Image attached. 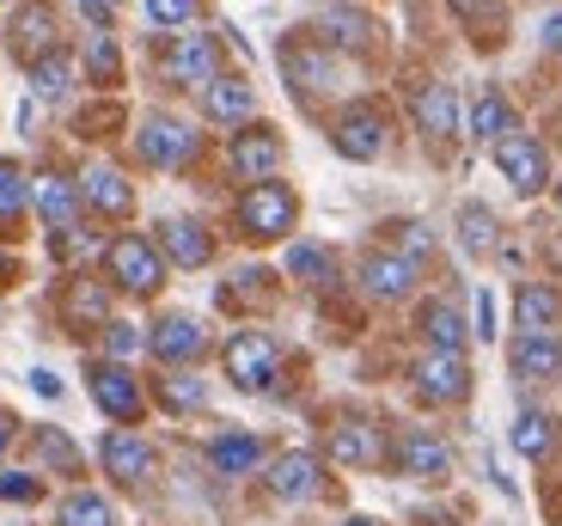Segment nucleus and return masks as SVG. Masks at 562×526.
I'll return each instance as SVG.
<instances>
[{
    "label": "nucleus",
    "instance_id": "nucleus-48",
    "mask_svg": "<svg viewBox=\"0 0 562 526\" xmlns=\"http://www.w3.org/2000/svg\"><path fill=\"white\" fill-rule=\"evenodd\" d=\"M544 43L562 56V13H550V19H544Z\"/></svg>",
    "mask_w": 562,
    "mask_h": 526
},
{
    "label": "nucleus",
    "instance_id": "nucleus-20",
    "mask_svg": "<svg viewBox=\"0 0 562 526\" xmlns=\"http://www.w3.org/2000/svg\"><path fill=\"white\" fill-rule=\"evenodd\" d=\"M514 325L532 331V337H557L562 325V294L544 282H520V294H514Z\"/></svg>",
    "mask_w": 562,
    "mask_h": 526
},
{
    "label": "nucleus",
    "instance_id": "nucleus-16",
    "mask_svg": "<svg viewBox=\"0 0 562 526\" xmlns=\"http://www.w3.org/2000/svg\"><path fill=\"white\" fill-rule=\"evenodd\" d=\"M409 111H416V128H422V135H435V142H447V135H459V128H464L459 92H452L447 80H428L416 92V104H409Z\"/></svg>",
    "mask_w": 562,
    "mask_h": 526
},
{
    "label": "nucleus",
    "instance_id": "nucleus-32",
    "mask_svg": "<svg viewBox=\"0 0 562 526\" xmlns=\"http://www.w3.org/2000/svg\"><path fill=\"white\" fill-rule=\"evenodd\" d=\"M318 25H324V37L337 43V49H367V43H373V19L355 13V7H330Z\"/></svg>",
    "mask_w": 562,
    "mask_h": 526
},
{
    "label": "nucleus",
    "instance_id": "nucleus-46",
    "mask_svg": "<svg viewBox=\"0 0 562 526\" xmlns=\"http://www.w3.org/2000/svg\"><path fill=\"white\" fill-rule=\"evenodd\" d=\"M31 392H43V399H61V380H56L49 368H37V373H31Z\"/></svg>",
    "mask_w": 562,
    "mask_h": 526
},
{
    "label": "nucleus",
    "instance_id": "nucleus-18",
    "mask_svg": "<svg viewBox=\"0 0 562 526\" xmlns=\"http://www.w3.org/2000/svg\"><path fill=\"white\" fill-rule=\"evenodd\" d=\"M507 368H514V380H557L562 373V343L520 331V337L507 343Z\"/></svg>",
    "mask_w": 562,
    "mask_h": 526
},
{
    "label": "nucleus",
    "instance_id": "nucleus-50",
    "mask_svg": "<svg viewBox=\"0 0 562 526\" xmlns=\"http://www.w3.org/2000/svg\"><path fill=\"white\" fill-rule=\"evenodd\" d=\"M342 526H380V521H367V514H355V521H342Z\"/></svg>",
    "mask_w": 562,
    "mask_h": 526
},
{
    "label": "nucleus",
    "instance_id": "nucleus-44",
    "mask_svg": "<svg viewBox=\"0 0 562 526\" xmlns=\"http://www.w3.org/2000/svg\"><path fill=\"white\" fill-rule=\"evenodd\" d=\"M104 349H111V356H135V349H140V331H135V325H111V331H104Z\"/></svg>",
    "mask_w": 562,
    "mask_h": 526
},
{
    "label": "nucleus",
    "instance_id": "nucleus-9",
    "mask_svg": "<svg viewBox=\"0 0 562 526\" xmlns=\"http://www.w3.org/2000/svg\"><path fill=\"white\" fill-rule=\"evenodd\" d=\"M7 43H13V56L31 61V68H37L43 56H56V7H49V0L19 7L13 25H7Z\"/></svg>",
    "mask_w": 562,
    "mask_h": 526
},
{
    "label": "nucleus",
    "instance_id": "nucleus-22",
    "mask_svg": "<svg viewBox=\"0 0 562 526\" xmlns=\"http://www.w3.org/2000/svg\"><path fill=\"white\" fill-rule=\"evenodd\" d=\"M202 111H209L214 123H245V116L257 111L251 80H239V74H221L214 86H202Z\"/></svg>",
    "mask_w": 562,
    "mask_h": 526
},
{
    "label": "nucleus",
    "instance_id": "nucleus-51",
    "mask_svg": "<svg viewBox=\"0 0 562 526\" xmlns=\"http://www.w3.org/2000/svg\"><path fill=\"white\" fill-rule=\"evenodd\" d=\"M7 270H13V264H7V257H0V276H7Z\"/></svg>",
    "mask_w": 562,
    "mask_h": 526
},
{
    "label": "nucleus",
    "instance_id": "nucleus-15",
    "mask_svg": "<svg viewBox=\"0 0 562 526\" xmlns=\"http://www.w3.org/2000/svg\"><path fill=\"white\" fill-rule=\"evenodd\" d=\"M233 171L251 178V184H269L281 171V135L276 128H239V142H233Z\"/></svg>",
    "mask_w": 562,
    "mask_h": 526
},
{
    "label": "nucleus",
    "instance_id": "nucleus-35",
    "mask_svg": "<svg viewBox=\"0 0 562 526\" xmlns=\"http://www.w3.org/2000/svg\"><path fill=\"white\" fill-rule=\"evenodd\" d=\"M68 86H74V68H68V56H43L37 68H31V92H37V99H49V104H61L68 99Z\"/></svg>",
    "mask_w": 562,
    "mask_h": 526
},
{
    "label": "nucleus",
    "instance_id": "nucleus-30",
    "mask_svg": "<svg viewBox=\"0 0 562 526\" xmlns=\"http://www.w3.org/2000/svg\"><path fill=\"white\" fill-rule=\"evenodd\" d=\"M56 526H116V508L99 490H68L56 502Z\"/></svg>",
    "mask_w": 562,
    "mask_h": 526
},
{
    "label": "nucleus",
    "instance_id": "nucleus-39",
    "mask_svg": "<svg viewBox=\"0 0 562 526\" xmlns=\"http://www.w3.org/2000/svg\"><path fill=\"white\" fill-rule=\"evenodd\" d=\"M288 270H294L300 282H330V251H324V245H294V251H288Z\"/></svg>",
    "mask_w": 562,
    "mask_h": 526
},
{
    "label": "nucleus",
    "instance_id": "nucleus-37",
    "mask_svg": "<svg viewBox=\"0 0 562 526\" xmlns=\"http://www.w3.org/2000/svg\"><path fill=\"white\" fill-rule=\"evenodd\" d=\"M19 214H25V171L13 159H0V227H13Z\"/></svg>",
    "mask_w": 562,
    "mask_h": 526
},
{
    "label": "nucleus",
    "instance_id": "nucleus-10",
    "mask_svg": "<svg viewBox=\"0 0 562 526\" xmlns=\"http://www.w3.org/2000/svg\"><path fill=\"white\" fill-rule=\"evenodd\" d=\"M495 166H502V178L520 190V197H538L544 178H550V159H544V147H538L532 135H507V142H495Z\"/></svg>",
    "mask_w": 562,
    "mask_h": 526
},
{
    "label": "nucleus",
    "instance_id": "nucleus-3",
    "mask_svg": "<svg viewBox=\"0 0 562 526\" xmlns=\"http://www.w3.org/2000/svg\"><path fill=\"white\" fill-rule=\"evenodd\" d=\"M294 214H300V202H294V190L288 184H251L239 197V227L251 233V239H281V233L294 227Z\"/></svg>",
    "mask_w": 562,
    "mask_h": 526
},
{
    "label": "nucleus",
    "instance_id": "nucleus-23",
    "mask_svg": "<svg viewBox=\"0 0 562 526\" xmlns=\"http://www.w3.org/2000/svg\"><path fill=\"white\" fill-rule=\"evenodd\" d=\"M37 214L49 221V233H68L80 221V184H68L61 171H43L37 178Z\"/></svg>",
    "mask_w": 562,
    "mask_h": 526
},
{
    "label": "nucleus",
    "instance_id": "nucleus-11",
    "mask_svg": "<svg viewBox=\"0 0 562 526\" xmlns=\"http://www.w3.org/2000/svg\"><path fill=\"white\" fill-rule=\"evenodd\" d=\"M330 142H337L342 159H380L385 154V116L373 104H349L330 128Z\"/></svg>",
    "mask_w": 562,
    "mask_h": 526
},
{
    "label": "nucleus",
    "instance_id": "nucleus-24",
    "mask_svg": "<svg viewBox=\"0 0 562 526\" xmlns=\"http://www.w3.org/2000/svg\"><path fill=\"white\" fill-rule=\"evenodd\" d=\"M209 466L221 471V478H245V471H263V441L257 435H214L209 441Z\"/></svg>",
    "mask_w": 562,
    "mask_h": 526
},
{
    "label": "nucleus",
    "instance_id": "nucleus-26",
    "mask_svg": "<svg viewBox=\"0 0 562 526\" xmlns=\"http://www.w3.org/2000/svg\"><path fill=\"white\" fill-rule=\"evenodd\" d=\"M464 128H471L477 142L495 147V142H507V135H514L520 123H514V104H507L502 92H483V99L471 104V116H464Z\"/></svg>",
    "mask_w": 562,
    "mask_h": 526
},
{
    "label": "nucleus",
    "instance_id": "nucleus-42",
    "mask_svg": "<svg viewBox=\"0 0 562 526\" xmlns=\"http://www.w3.org/2000/svg\"><path fill=\"white\" fill-rule=\"evenodd\" d=\"M428 227H422V221H397V257H409V264H422V257H428Z\"/></svg>",
    "mask_w": 562,
    "mask_h": 526
},
{
    "label": "nucleus",
    "instance_id": "nucleus-19",
    "mask_svg": "<svg viewBox=\"0 0 562 526\" xmlns=\"http://www.w3.org/2000/svg\"><path fill=\"white\" fill-rule=\"evenodd\" d=\"M380 454H385V441H380L373 423H337L330 428V459H337L342 471H373Z\"/></svg>",
    "mask_w": 562,
    "mask_h": 526
},
{
    "label": "nucleus",
    "instance_id": "nucleus-40",
    "mask_svg": "<svg viewBox=\"0 0 562 526\" xmlns=\"http://www.w3.org/2000/svg\"><path fill=\"white\" fill-rule=\"evenodd\" d=\"M196 0H147V19H154L159 31H178V25H196Z\"/></svg>",
    "mask_w": 562,
    "mask_h": 526
},
{
    "label": "nucleus",
    "instance_id": "nucleus-7",
    "mask_svg": "<svg viewBox=\"0 0 562 526\" xmlns=\"http://www.w3.org/2000/svg\"><path fill=\"white\" fill-rule=\"evenodd\" d=\"M196 142H202V135L190 123H178V116H147L140 135H135V147H140L147 166H183V159L196 154Z\"/></svg>",
    "mask_w": 562,
    "mask_h": 526
},
{
    "label": "nucleus",
    "instance_id": "nucleus-36",
    "mask_svg": "<svg viewBox=\"0 0 562 526\" xmlns=\"http://www.w3.org/2000/svg\"><path fill=\"white\" fill-rule=\"evenodd\" d=\"M37 459H43V466H56L61 478H74V471H80V447H74L61 428H37Z\"/></svg>",
    "mask_w": 562,
    "mask_h": 526
},
{
    "label": "nucleus",
    "instance_id": "nucleus-1",
    "mask_svg": "<svg viewBox=\"0 0 562 526\" xmlns=\"http://www.w3.org/2000/svg\"><path fill=\"white\" fill-rule=\"evenodd\" d=\"M281 373V343L269 331H239V337L226 343V380L239 385V392H269Z\"/></svg>",
    "mask_w": 562,
    "mask_h": 526
},
{
    "label": "nucleus",
    "instance_id": "nucleus-45",
    "mask_svg": "<svg viewBox=\"0 0 562 526\" xmlns=\"http://www.w3.org/2000/svg\"><path fill=\"white\" fill-rule=\"evenodd\" d=\"M116 7H123V0H80V13L92 19V25H99V31H104V25H111V19H116Z\"/></svg>",
    "mask_w": 562,
    "mask_h": 526
},
{
    "label": "nucleus",
    "instance_id": "nucleus-47",
    "mask_svg": "<svg viewBox=\"0 0 562 526\" xmlns=\"http://www.w3.org/2000/svg\"><path fill=\"white\" fill-rule=\"evenodd\" d=\"M477 331H483V337H495V300L490 294H477Z\"/></svg>",
    "mask_w": 562,
    "mask_h": 526
},
{
    "label": "nucleus",
    "instance_id": "nucleus-29",
    "mask_svg": "<svg viewBox=\"0 0 562 526\" xmlns=\"http://www.w3.org/2000/svg\"><path fill=\"white\" fill-rule=\"evenodd\" d=\"M422 337L435 343V356H459L464 349V318L452 313L447 300H428V306H422Z\"/></svg>",
    "mask_w": 562,
    "mask_h": 526
},
{
    "label": "nucleus",
    "instance_id": "nucleus-43",
    "mask_svg": "<svg viewBox=\"0 0 562 526\" xmlns=\"http://www.w3.org/2000/svg\"><path fill=\"white\" fill-rule=\"evenodd\" d=\"M43 484L37 478H25V471H0V502H37Z\"/></svg>",
    "mask_w": 562,
    "mask_h": 526
},
{
    "label": "nucleus",
    "instance_id": "nucleus-6",
    "mask_svg": "<svg viewBox=\"0 0 562 526\" xmlns=\"http://www.w3.org/2000/svg\"><path fill=\"white\" fill-rule=\"evenodd\" d=\"M99 459H104V471H111L116 484H147V478H154V466H159V454L147 441H140L135 428H111V435H104L99 441Z\"/></svg>",
    "mask_w": 562,
    "mask_h": 526
},
{
    "label": "nucleus",
    "instance_id": "nucleus-13",
    "mask_svg": "<svg viewBox=\"0 0 562 526\" xmlns=\"http://www.w3.org/2000/svg\"><path fill=\"white\" fill-rule=\"evenodd\" d=\"M409 373H416V399H428V404H459L464 392H471L464 356H422Z\"/></svg>",
    "mask_w": 562,
    "mask_h": 526
},
{
    "label": "nucleus",
    "instance_id": "nucleus-34",
    "mask_svg": "<svg viewBox=\"0 0 562 526\" xmlns=\"http://www.w3.org/2000/svg\"><path fill=\"white\" fill-rule=\"evenodd\" d=\"M159 404L178 416L202 411L209 404V385H202V373H159Z\"/></svg>",
    "mask_w": 562,
    "mask_h": 526
},
{
    "label": "nucleus",
    "instance_id": "nucleus-8",
    "mask_svg": "<svg viewBox=\"0 0 562 526\" xmlns=\"http://www.w3.org/2000/svg\"><path fill=\"white\" fill-rule=\"evenodd\" d=\"M147 349H154V361H166V368H183V361H196L202 349H209V331L190 313H166L147 331Z\"/></svg>",
    "mask_w": 562,
    "mask_h": 526
},
{
    "label": "nucleus",
    "instance_id": "nucleus-12",
    "mask_svg": "<svg viewBox=\"0 0 562 526\" xmlns=\"http://www.w3.org/2000/svg\"><path fill=\"white\" fill-rule=\"evenodd\" d=\"M397 471H404V478H422V484H440L452 471V447L440 441V435H428V428H404V435H397Z\"/></svg>",
    "mask_w": 562,
    "mask_h": 526
},
{
    "label": "nucleus",
    "instance_id": "nucleus-25",
    "mask_svg": "<svg viewBox=\"0 0 562 526\" xmlns=\"http://www.w3.org/2000/svg\"><path fill=\"white\" fill-rule=\"evenodd\" d=\"M159 251H166L171 264H183V270H196V264L214 257V239L196 221H159Z\"/></svg>",
    "mask_w": 562,
    "mask_h": 526
},
{
    "label": "nucleus",
    "instance_id": "nucleus-17",
    "mask_svg": "<svg viewBox=\"0 0 562 526\" xmlns=\"http://www.w3.org/2000/svg\"><path fill=\"white\" fill-rule=\"evenodd\" d=\"M361 288L373 300H404L409 288H416V264L397 251H367L361 257Z\"/></svg>",
    "mask_w": 562,
    "mask_h": 526
},
{
    "label": "nucleus",
    "instance_id": "nucleus-5",
    "mask_svg": "<svg viewBox=\"0 0 562 526\" xmlns=\"http://www.w3.org/2000/svg\"><path fill=\"white\" fill-rule=\"evenodd\" d=\"M86 392H92V404H99L111 423H135L140 416V385H135V373L128 368H116V361H99V368L86 373Z\"/></svg>",
    "mask_w": 562,
    "mask_h": 526
},
{
    "label": "nucleus",
    "instance_id": "nucleus-21",
    "mask_svg": "<svg viewBox=\"0 0 562 526\" xmlns=\"http://www.w3.org/2000/svg\"><path fill=\"white\" fill-rule=\"evenodd\" d=\"M80 202H92L99 214L123 221V214L135 209V190H128V178H123L116 166H86V178H80Z\"/></svg>",
    "mask_w": 562,
    "mask_h": 526
},
{
    "label": "nucleus",
    "instance_id": "nucleus-14",
    "mask_svg": "<svg viewBox=\"0 0 562 526\" xmlns=\"http://www.w3.org/2000/svg\"><path fill=\"white\" fill-rule=\"evenodd\" d=\"M263 484H269V496H281V502H306V496H318V459H312L306 447H288V454L269 459Z\"/></svg>",
    "mask_w": 562,
    "mask_h": 526
},
{
    "label": "nucleus",
    "instance_id": "nucleus-38",
    "mask_svg": "<svg viewBox=\"0 0 562 526\" xmlns=\"http://www.w3.org/2000/svg\"><path fill=\"white\" fill-rule=\"evenodd\" d=\"M86 68H92V80H104V86L116 80V68H123V56H116L111 31H92V43H86Z\"/></svg>",
    "mask_w": 562,
    "mask_h": 526
},
{
    "label": "nucleus",
    "instance_id": "nucleus-28",
    "mask_svg": "<svg viewBox=\"0 0 562 526\" xmlns=\"http://www.w3.org/2000/svg\"><path fill=\"white\" fill-rule=\"evenodd\" d=\"M61 313H68V325H104V313H111V294H104L99 276H74V282H68V300H61Z\"/></svg>",
    "mask_w": 562,
    "mask_h": 526
},
{
    "label": "nucleus",
    "instance_id": "nucleus-41",
    "mask_svg": "<svg viewBox=\"0 0 562 526\" xmlns=\"http://www.w3.org/2000/svg\"><path fill=\"white\" fill-rule=\"evenodd\" d=\"M447 7H452V19H459V25H471V31L502 25V0H447Z\"/></svg>",
    "mask_w": 562,
    "mask_h": 526
},
{
    "label": "nucleus",
    "instance_id": "nucleus-49",
    "mask_svg": "<svg viewBox=\"0 0 562 526\" xmlns=\"http://www.w3.org/2000/svg\"><path fill=\"white\" fill-rule=\"evenodd\" d=\"M7 441H13V416H0V454H7Z\"/></svg>",
    "mask_w": 562,
    "mask_h": 526
},
{
    "label": "nucleus",
    "instance_id": "nucleus-2",
    "mask_svg": "<svg viewBox=\"0 0 562 526\" xmlns=\"http://www.w3.org/2000/svg\"><path fill=\"white\" fill-rule=\"evenodd\" d=\"M104 264H111L123 294H154V288L166 282V257H159V245L140 239V233H123V239L104 245Z\"/></svg>",
    "mask_w": 562,
    "mask_h": 526
},
{
    "label": "nucleus",
    "instance_id": "nucleus-31",
    "mask_svg": "<svg viewBox=\"0 0 562 526\" xmlns=\"http://www.w3.org/2000/svg\"><path fill=\"white\" fill-rule=\"evenodd\" d=\"M495 239H502V233H495V214L483 209V202H464V209H459V245H464V257H490Z\"/></svg>",
    "mask_w": 562,
    "mask_h": 526
},
{
    "label": "nucleus",
    "instance_id": "nucleus-33",
    "mask_svg": "<svg viewBox=\"0 0 562 526\" xmlns=\"http://www.w3.org/2000/svg\"><path fill=\"white\" fill-rule=\"evenodd\" d=\"M281 61H288V80H300V86H330V74H337V61L324 49H312V43H288Z\"/></svg>",
    "mask_w": 562,
    "mask_h": 526
},
{
    "label": "nucleus",
    "instance_id": "nucleus-4",
    "mask_svg": "<svg viewBox=\"0 0 562 526\" xmlns=\"http://www.w3.org/2000/svg\"><path fill=\"white\" fill-rule=\"evenodd\" d=\"M166 80L178 86H214L221 80V43L209 31H178L166 43Z\"/></svg>",
    "mask_w": 562,
    "mask_h": 526
},
{
    "label": "nucleus",
    "instance_id": "nucleus-27",
    "mask_svg": "<svg viewBox=\"0 0 562 526\" xmlns=\"http://www.w3.org/2000/svg\"><path fill=\"white\" fill-rule=\"evenodd\" d=\"M507 441H514V454H520V459H550V454H557V423H550L544 411H520V416H514V428H507Z\"/></svg>",
    "mask_w": 562,
    "mask_h": 526
}]
</instances>
